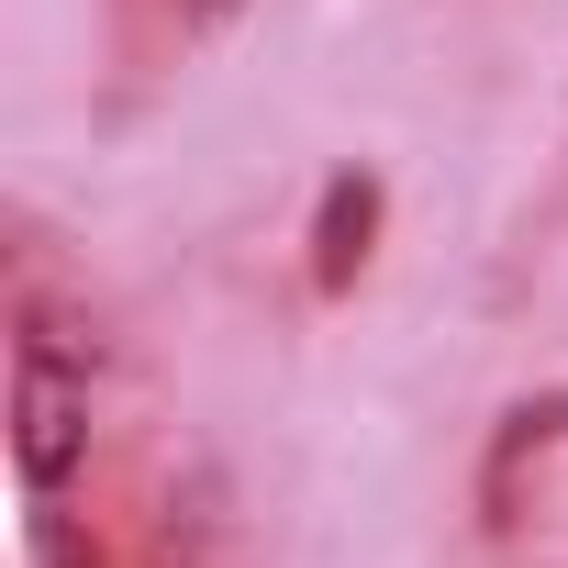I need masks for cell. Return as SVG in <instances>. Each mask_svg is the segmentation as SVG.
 I'll return each mask as SVG.
<instances>
[{
    "label": "cell",
    "mask_w": 568,
    "mask_h": 568,
    "mask_svg": "<svg viewBox=\"0 0 568 568\" xmlns=\"http://www.w3.org/2000/svg\"><path fill=\"white\" fill-rule=\"evenodd\" d=\"M190 12H201V23H223V12H234V0H190Z\"/></svg>",
    "instance_id": "obj_5"
},
{
    "label": "cell",
    "mask_w": 568,
    "mask_h": 568,
    "mask_svg": "<svg viewBox=\"0 0 568 568\" xmlns=\"http://www.w3.org/2000/svg\"><path fill=\"white\" fill-rule=\"evenodd\" d=\"M368 245H379V179L346 168V179H324V201H313V291H357Z\"/></svg>",
    "instance_id": "obj_2"
},
{
    "label": "cell",
    "mask_w": 568,
    "mask_h": 568,
    "mask_svg": "<svg viewBox=\"0 0 568 568\" xmlns=\"http://www.w3.org/2000/svg\"><path fill=\"white\" fill-rule=\"evenodd\" d=\"M568 435V390H546V402H513L501 413V435H490V468H479V501H490V524H513V479H524V457L535 446H557Z\"/></svg>",
    "instance_id": "obj_3"
},
{
    "label": "cell",
    "mask_w": 568,
    "mask_h": 568,
    "mask_svg": "<svg viewBox=\"0 0 568 568\" xmlns=\"http://www.w3.org/2000/svg\"><path fill=\"white\" fill-rule=\"evenodd\" d=\"M23 357H45V368H79V379H90V357H101V346H90L68 313H23Z\"/></svg>",
    "instance_id": "obj_4"
},
{
    "label": "cell",
    "mask_w": 568,
    "mask_h": 568,
    "mask_svg": "<svg viewBox=\"0 0 568 568\" xmlns=\"http://www.w3.org/2000/svg\"><path fill=\"white\" fill-rule=\"evenodd\" d=\"M12 457H23L34 490H68L90 468V379L79 368L23 357V379H12Z\"/></svg>",
    "instance_id": "obj_1"
}]
</instances>
